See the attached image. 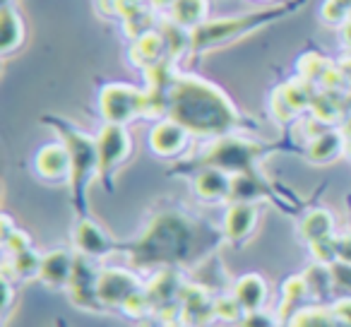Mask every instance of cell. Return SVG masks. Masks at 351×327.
Segmentation results:
<instances>
[{
    "mask_svg": "<svg viewBox=\"0 0 351 327\" xmlns=\"http://www.w3.org/2000/svg\"><path fill=\"white\" fill-rule=\"evenodd\" d=\"M193 188H195L197 197L205 202H219L224 197H229L231 193V173L221 171V169H200L193 181Z\"/></svg>",
    "mask_w": 351,
    "mask_h": 327,
    "instance_id": "obj_19",
    "label": "cell"
},
{
    "mask_svg": "<svg viewBox=\"0 0 351 327\" xmlns=\"http://www.w3.org/2000/svg\"><path fill=\"white\" fill-rule=\"evenodd\" d=\"M351 15V0H325L322 20L330 25H346Z\"/></svg>",
    "mask_w": 351,
    "mask_h": 327,
    "instance_id": "obj_27",
    "label": "cell"
},
{
    "mask_svg": "<svg viewBox=\"0 0 351 327\" xmlns=\"http://www.w3.org/2000/svg\"><path fill=\"white\" fill-rule=\"evenodd\" d=\"M99 272L101 269L94 265L92 258L77 253L68 291L73 303L82 311H104L101 301H99Z\"/></svg>",
    "mask_w": 351,
    "mask_h": 327,
    "instance_id": "obj_9",
    "label": "cell"
},
{
    "mask_svg": "<svg viewBox=\"0 0 351 327\" xmlns=\"http://www.w3.org/2000/svg\"><path fill=\"white\" fill-rule=\"evenodd\" d=\"M51 327H68V325H65L63 317H58V320H53V325H51Z\"/></svg>",
    "mask_w": 351,
    "mask_h": 327,
    "instance_id": "obj_37",
    "label": "cell"
},
{
    "mask_svg": "<svg viewBox=\"0 0 351 327\" xmlns=\"http://www.w3.org/2000/svg\"><path fill=\"white\" fill-rule=\"evenodd\" d=\"M73 241H75L77 253L87 255V258H92V260H101L118 250L116 241L104 231L101 224H97V221L89 219V217H80L77 219V224H75V229H73Z\"/></svg>",
    "mask_w": 351,
    "mask_h": 327,
    "instance_id": "obj_10",
    "label": "cell"
},
{
    "mask_svg": "<svg viewBox=\"0 0 351 327\" xmlns=\"http://www.w3.org/2000/svg\"><path fill=\"white\" fill-rule=\"evenodd\" d=\"M178 306H181L183 320H188V325L193 327H205V322L210 317H215V298L202 287L183 289V296Z\"/></svg>",
    "mask_w": 351,
    "mask_h": 327,
    "instance_id": "obj_17",
    "label": "cell"
},
{
    "mask_svg": "<svg viewBox=\"0 0 351 327\" xmlns=\"http://www.w3.org/2000/svg\"><path fill=\"white\" fill-rule=\"evenodd\" d=\"M277 315H269V313L263 311H253V313H243V317L239 320V327H279Z\"/></svg>",
    "mask_w": 351,
    "mask_h": 327,
    "instance_id": "obj_31",
    "label": "cell"
},
{
    "mask_svg": "<svg viewBox=\"0 0 351 327\" xmlns=\"http://www.w3.org/2000/svg\"><path fill=\"white\" fill-rule=\"evenodd\" d=\"M75 258H77V255H73L70 250H65V248H58V250H51V253H46L44 260H41L39 279L51 289H68L70 279H73Z\"/></svg>",
    "mask_w": 351,
    "mask_h": 327,
    "instance_id": "obj_15",
    "label": "cell"
},
{
    "mask_svg": "<svg viewBox=\"0 0 351 327\" xmlns=\"http://www.w3.org/2000/svg\"><path fill=\"white\" fill-rule=\"evenodd\" d=\"M130 255L132 267H161L171 269L178 265H191L207 253L202 243V231L193 219L181 212H164L154 217L147 231L130 245H118Z\"/></svg>",
    "mask_w": 351,
    "mask_h": 327,
    "instance_id": "obj_2",
    "label": "cell"
},
{
    "mask_svg": "<svg viewBox=\"0 0 351 327\" xmlns=\"http://www.w3.org/2000/svg\"><path fill=\"white\" fill-rule=\"evenodd\" d=\"M173 3L176 0H149V5H154V8H171Z\"/></svg>",
    "mask_w": 351,
    "mask_h": 327,
    "instance_id": "obj_35",
    "label": "cell"
},
{
    "mask_svg": "<svg viewBox=\"0 0 351 327\" xmlns=\"http://www.w3.org/2000/svg\"><path fill=\"white\" fill-rule=\"evenodd\" d=\"M99 111L104 121L128 125L140 116H147V92L125 82L106 84L99 94Z\"/></svg>",
    "mask_w": 351,
    "mask_h": 327,
    "instance_id": "obj_4",
    "label": "cell"
},
{
    "mask_svg": "<svg viewBox=\"0 0 351 327\" xmlns=\"http://www.w3.org/2000/svg\"><path fill=\"white\" fill-rule=\"evenodd\" d=\"M130 58L132 65H137L140 70H149L169 60V44H166V36L161 34V29H149L142 36H137L130 49Z\"/></svg>",
    "mask_w": 351,
    "mask_h": 327,
    "instance_id": "obj_14",
    "label": "cell"
},
{
    "mask_svg": "<svg viewBox=\"0 0 351 327\" xmlns=\"http://www.w3.org/2000/svg\"><path fill=\"white\" fill-rule=\"evenodd\" d=\"M335 245H337V260L339 263H351V234L335 236Z\"/></svg>",
    "mask_w": 351,
    "mask_h": 327,
    "instance_id": "obj_33",
    "label": "cell"
},
{
    "mask_svg": "<svg viewBox=\"0 0 351 327\" xmlns=\"http://www.w3.org/2000/svg\"><path fill=\"white\" fill-rule=\"evenodd\" d=\"M315 99L311 97V89L306 87V82H291L284 84L274 92L272 97V113L279 121H289L296 113H301L306 106H313Z\"/></svg>",
    "mask_w": 351,
    "mask_h": 327,
    "instance_id": "obj_16",
    "label": "cell"
},
{
    "mask_svg": "<svg viewBox=\"0 0 351 327\" xmlns=\"http://www.w3.org/2000/svg\"><path fill=\"white\" fill-rule=\"evenodd\" d=\"M263 195H265L263 183H260L250 171L231 176L229 200H234V202H255V200H260Z\"/></svg>",
    "mask_w": 351,
    "mask_h": 327,
    "instance_id": "obj_25",
    "label": "cell"
},
{
    "mask_svg": "<svg viewBox=\"0 0 351 327\" xmlns=\"http://www.w3.org/2000/svg\"><path fill=\"white\" fill-rule=\"evenodd\" d=\"M207 17V0H176L171 5V20L176 25L195 29L205 22Z\"/></svg>",
    "mask_w": 351,
    "mask_h": 327,
    "instance_id": "obj_24",
    "label": "cell"
},
{
    "mask_svg": "<svg viewBox=\"0 0 351 327\" xmlns=\"http://www.w3.org/2000/svg\"><path fill=\"white\" fill-rule=\"evenodd\" d=\"M332 274V287L335 291H339L344 298H351V263H332L330 265Z\"/></svg>",
    "mask_w": 351,
    "mask_h": 327,
    "instance_id": "obj_28",
    "label": "cell"
},
{
    "mask_svg": "<svg viewBox=\"0 0 351 327\" xmlns=\"http://www.w3.org/2000/svg\"><path fill=\"white\" fill-rule=\"evenodd\" d=\"M142 291L140 279L125 267H104L99 272V301L106 308H125Z\"/></svg>",
    "mask_w": 351,
    "mask_h": 327,
    "instance_id": "obj_7",
    "label": "cell"
},
{
    "mask_svg": "<svg viewBox=\"0 0 351 327\" xmlns=\"http://www.w3.org/2000/svg\"><path fill=\"white\" fill-rule=\"evenodd\" d=\"M60 132V140L70 149L73 159V176H70V191H73V202L80 217H87V186L94 176H99V147L97 137L87 135L80 128H73L68 123H56Z\"/></svg>",
    "mask_w": 351,
    "mask_h": 327,
    "instance_id": "obj_3",
    "label": "cell"
},
{
    "mask_svg": "<svg viewBox=\"0 0 351 327\" xmlns=\"http://www.w3.org/2000/svg\"><path fill=\"white\" fill-rule=\"evenodd\" d=\"M41 260H44V255H39L34 248H27L22 253L5 258V274L10 279H17V282L34 279L41 272Z\"/></svg>",
    "mask_w": 351,
    "mask_h": 327,
    "instance_id": "obj_22",
    "label": "cell"
},
{
    "mask_svg": "<svg viewBox=\"0 0 351 327\" xmlns=\"http://www.w3.org/2000/svg\"><path fill=\"white\" fill-rule=\"evenodd\" d=\"M260 147L255 142L241 140V137H217V142L205 152V156L200 159L202 169L212 167V169H221V171L231 173H245L253 169V161L258 159Z\"/></svg>",
    "mask_w": 351,
    "mask_h": 327,
    "instance_id": "obj_5",
    "label": "cell"
},
{
    "mask_svg": "<svg viewBox=\"0 0 351 327\" xmlns=\"http://www.w3.org/2000/svg\"><path fill=\"white\" fill-rule=\"evenodd\" d=\"M311 253L315 258L317 265H327L330 267L332 263H337V245H335V236L330 239H322V241H315L311 243Z\"/></svg>",
    "mask_w": 351,
    "mask_h": 327,
    "instance_id": "obj_30",
    "label": "cell"
},
{
    "mask_svg": "<svg viewBox=\"0 0 351 327\" xmlns=\"http://www.w3.org/2000/svg\"><path fill=\"white\" fill-rule=\"evenodd\" d=\"M243 308L239 306V301H236L234 296H219L215 298V315L221 317V320H231L239 325V320L243 317Z\"/></svg>",
    "mask_w": 351,
    "mask_h": 327,
    "instance_id": "obj_29",
    "label": "cell"
},
{
    "mask_svg": "<svg viewBox=\"0 0 351 327\" xmlns=\"http://www.w3.org/2000/svg\"><path fill=\"white\" fill-rule=\"evenodd\" d=\"M344 39L351 44V22H346V27H344Z\"/></svg>",
    "mask_w": 351,
    "mask_h": 327,
    "instance_id": "obj_36",
    "label": "cell"
},
{
    "mask_svg": "<svg viewBox=\"0 0 351 327\" xmlns=\"http://www.w3.org/2000/svg\"><path fill=\"white\" fill-rule=\"evenodd\" d=\"M258 226V207L255 202H234L226 210L224 224H221V234L229 243H243L250 239V234Z\"/></svg>",
    "mask_w": 351,
    "mask_h": 327,
    "instance_id": "obj_13",
    "label": "cell"
},
{
    "mask_svg": "<svg viewBox=\"0 0 351 327\" xmlns=\"http://www.w3.org/2000/svg\"><path fill=\"white\" fill-rule=\"evenodd\" d=\"M161 34L166 36V44H169V58L176 60L186 49H191V34L193 29H186V27L176 25L173 20L169 25L161 27Z\"/></svg>",
    "mask_w": 351,
    "mask_h": 327,
    "instance_id": "obj_26",
    "label": "cell"
},
{
    "mask_svg": "<svg viewBox=\"0 0 351 327\" xmlns=\"http://www.w3.org/2000/svg\"><path fill=\"white\" fill-rule=\"evenodd\" d=\"M231 296L239 301V306L243 308L245 313L263 311L265 303H267V298H269V287L260 274L250 272V274H243V277L236 279L234 293H231Z\"/></svg>",
    "mask_w": 351,
    "mask_h": 327,
    "instance_id": "obj_18",
    "label": "cell"
},
{
    "mask_svg": "<svg viewBox=\"0 0 351 327\" xmlns=\"http://www.w3.org/2000/svg\"><path fill=\"white\" fill-rule=\"evenodd\" d=\"M166 118L195 137H224L239 125L234 101L217 84L197 75H176L169 87Z\"/></svg>",
    "mask_w": 351,
    "mask_h": 327,
    "instance_id": "obj_1",
    "label": "cell"
},
{
    "mask_svg": "<svg viewBox=\"0 0 351 327\" xmlns=\"http://www.w3.org/2000/svg\"><path fill=\"white\" fill-rule=\"evenodd\" d=\"M339 73H341V77H344V84L351 89V58H341Z\"/></svg>",
    "mask_w": 351,
    "mask_h": 327,
    "instance_id": "obj_34",
    "label": "cell"
},
{
    "mask_svg": "<svg viewBox=\"0 0 351 327\" xmlns=\"http://www.w3.org/2000/svg\"><path fill=\"white\" fill-rule=\"evenodd\" d=\"M260 3H274V0H260Z\"/></svg>",
    "mask_w": 351,
    "mask_h": 327,
    "instance_id": "obj_39",
    "label": "cell"
},
{
    "mask_svg": "<svg viewBox=\"0 0 351 327\" xmlns=\"http://www.w3.org/2000/svg\"><path fill=\"white\" fill-rule=\"evenodd\" d=\"M191 132L181 125V123L171 121V118H161L159 123H154V128L149 130V149L156 156H176L186 149Z\"/></svg>",
    "mask_w": 351,
    "mask_h": 327,
    "instance_id": "obj_12",
    "label": "cell"
},
{
    "mask_svg": "<svg viewBox=\"0 0 351 327\" xmlns=\"http://www.w3.org/2000/svg\"><path fill=\"white\" fill-rule=\"evenodd\" d=\"M3 5H10V0H3Z\"/></svg>",
    "mask_w": 351,
    "mask_h": 327,
    "instance_id": "obj_38",
    "label": "cell"
},
{
    "mask_svg": "<svg viewBox=\"0 0 351 327\" xmlns=\"http://www.w3.org/2000/svg\"><path fill=\"white\" fill-rule=\"evenodd\" d=\"M97 147H99V176L108 178L132 154V137L125 130V125L106 123L101 128V132L97 135Z\"/></svg>",
    "mask_w": 351,
    "mask_h": 327,
    "instance_id": "obj_6",
    "label": "cell"
},
{
    "mask_svg": "<svg viewBox=\"0 0 351 327\" xmlns=\"http://www.w3.org/2000/svg\"><path fill=\"white\" fill-rule=\"evenodd\" d=\"M341 149H344V137L335 130H322L315 137H311L306 156L313 164H330L341 154Z\"/></svg>",
    "mask_w": 351,
    "mask_h": 327,
    "instance_id": "obj_21",
    "label": "cell"
},
{
    "mask_svg": "<svg viewBox=\"0 0 351 327\" xmlns=\"http://www.w3.org/2000/svg\"><path fill=\"white\" fill-rule=\"evenodd\" d=\"M34 169L39 178L49 183H70L73 176V159H70V149L65 142H51L44 145L34 156Z\"/></svg>",
    "mask_w": 351,
    "mask_h": 327,
    "instance_id": "obj_11",
    "label": "cell"
},
{
    "mask_svg": "<svg viewBox=\"0 0 351 327\" xmlns=\"http://www.w3.org/2000/svg\"><path fill=\"white\" fill-rule=\"evenodd\" d=\"M260 17H221V20L202 22L200 27H195L191 34V49L193 51H205L212 46L226 44V41L236 39V36L245 34L253 27V22H258Z\"/></svg>",
    "mask_w": 351,
    "mask_h": 327,
    "instance_id": "obj_8",
    "label": "cell"
},
{
    "mask_svg": "<svg viewBox=\"0 0 351 327\" xmlns=\"http://www.w3.org/2000/svg\"><path fill=\"white\" fill-rule=\"evenodd\" d=\"M332 231H335V219L327 210H311L301 219V236L303 241H308V245L335 236Z\"/></svg>",
    "mask_w": 351,
    "mask_h": 327,
    "instance_id": "obj_23",
    "label": "cell"
},
{
    "mask_svg": "<svg viewBox=\"0 0 351 327\" xmlns=\"http://www.w3.org/2000/svg\"><path fill=\"white\" fill-rule=\"evenodd\" d=\"M12 279L8 277V274H3V317H10V311H12V306H15V289H12Z\"/></svg>",
    "mask_w": 351,
    "mask_h": 327,
    "instance_id": "obj_32",
    "label": "cell"
},
{
    "mask_svg": "<svg viewBox=\"0 0 351 327\" xmlns=\"http://www.w3.org/2000/svg\"><path fill=\"white\" fill-rule=\"evenodd\" d=\"M25 41V22L12 5H3L0 10V53L8 56L20 49Z\"/></svg>",
    "mask_w": 351,
    "mask_h": 327,
    "instance_id": "obj_20",
    "label": "cell"
}]
</instances>
